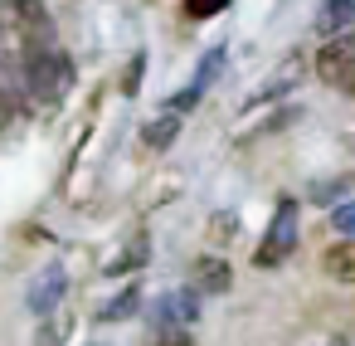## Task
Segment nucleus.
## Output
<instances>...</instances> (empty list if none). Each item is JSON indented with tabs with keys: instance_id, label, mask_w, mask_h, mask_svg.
Segmentation results:
<instances>
[{
	"instance_id": "4468645a",
	"label": "nucleus",
	"mask_w": 355,
	"mask_h": 346,
	"mask_svg": "<svg viewBox=\"0 0 355 346\" xmlns=\"http://www.w3.org/2000/svg\"><path fill=\"white\" fill-rule=\"evenodd\" d=\"M64 331H69V317H64V312H54V317H44V327H40L35 346H59V341H64Z\"/></svg>"
},
{
	"instance_id": "423d86ee",
	"label": "nucleus",
	"mask_w": 355,
	"mask_h": 346,
	"mask_svg": "<svg viewBox=\"0 0 355 346\" xmlns=\"http://www.w3.org/2000/svg\"><path fill=\"white\" fill-rule=\"evenodd\" d=\"M64 288H69V273H64V263H49V268H40V278L30 283V307H35L40 317L59 312V302H64Z\"/></svg>"
},
{
	"instance_id": "2eb2a0df",
	"label": "nucleus",
	"mask_w": 355,
	"mask_h": 346,
	"mask_svg": "<svg viewBox=\"0 0 355 346\" xmlns=\"http://www.w3.org/2000/svg\"><path fill=\"white\" fill-rule=\"evenodd\" d=\"M146 249H151V239H146V234H137V239H132V249H127V258H117V263H112V273H122V268H141V263H146Z\"/></svg>"
},
{
	"instance_id": "a211bd4d",
	"label": "nucleus",
	"mask_w": 355,
	"mask_h": 346,
	"mask_svg": "<svg viewBox=\"0 0 355 346\" xmlns=\"http://www.w3.org/2000/svg\"><path fill=\"white\" fill-rule=\"evenodd\" d=\"M224 6H229V0H190L185 10H190V20H205V15H214V10H224Z\"/></svg>"
},
{
	"instance_id": "f3484780",
	"label": "nucleus",
	"mask_w": 355,
	"mask_h": 346,
	"mask_svg": "<svg viewBox=\"0 0 355 346\" xmlns=\"http://www.w3.org/2000/svg\"><path fill=\"white\" fill-rule=\"evenodd\" d=\"M331 224L345 234V239H355V200H345V205H336V215H331Z\"/></svg>"
},
{
	"instance_id": "f257e3e1",
	"label": "nucleus",
	"mask_w": 355,
	"mask_h": 346,
	"mask_svg": "<svg viewBox=\"0 0 355 346\" xmlns=\"http://www.w3.org/2000/svg\"><path fill=\"white\" fill-rule=\"evenodd\" d=\"M20 83H25V93H30L40 108H59V103L69 98V88H73V59H69L64 49H40V54H30V64L20 69Z\"/></svg>"
},
{
	"instance_id": "aec40b11",
	"label": "nucleus",
	"mask_w": 355,
	"mask_h": 346,
	"mask_svg": "<svg viewBox=\"0 0 355 346\" xmlns=\"http://www.w3.org/2000/svg\"><path fill=\"white\" fill-rule=\"evenodd\" d=\"M321 346H350V341H345V336H331V341H321Z\"/></svg>"
},
{
	"instance_id": "39448f33",
	"label": "nucleus",
	"mask_w": 355,
	"mask_h": 346,
	"mask_svg": "<svg viewBox=\"0 0 355 346\" xmlns=\"http://www.w3.org/2000/svg\"><path fill=\"white\" fill-rule=\"evenodd\" d=\"M200 317V293L195 288H175V293H166L161 302H156V336L161 331H185L190 322Z\"/></svg>"
},
{
	"instance_id": "7ed1b4c3",
	"label": "nucleus",
	"mask_w": 355,
	"mask_h": 346,
	"mask_svg": "<svg viewBox=\"0 0 355 346\" xmlns=\"http://www.w3.org/2000/svg\"><path fill=\"white\" fill-rule=\"evenodd\" d=\"M316 74H321V83H331L336 93L355 98V30H350V35H336V40L321 44V54H316Z\"/></svg>"
},
{
	"instance_id": "9b49d317",
	"label": "nucleus",
	"mask_w": 355,
	"mask_h": 346,
	"mask_svg": "<svg viewBox=\"0 0 355 346\" xmlns=\"http://www.w3.org/2000/svg\"><path fill=\"white\" fill-rule=\"evenodd\" d=\"M326 273H331L336 283H355V239L326 249Z\"/></svg>"
},
{
	"instance_id": "0eeeda50",
	"label": "nucleus",
	"mask_w": 355,
	"mask_h": 346,
	"mask_svg": "<svg viewBox=\"0 0 355 346\" xmlns=\"http://www.w3.org/2000/svg\"><path fill=\"white\" fill-rule=\"evenodd\" d=\"M355 30V0H321L316 10V35L336 40V35H350Z\"/></svg>"
},
{
	"instance_id": "f8f14e48",
	"label": "nucleus",
	"mask_w": 355,
	"mask_h": 346,
	"mask_svg": "<svg viewBox=\"0 0 355 346\" xmlns=\"http://www.w3.org/2000/svg\"><path fill=\"white\" fill-rule=\"evenodd\" d=\"M175 132H180V117H175V113H166V117L146 122V132H141V137H146V147H151V151H161V147H171V142H175Z\"/></svg>"
},
{
	"instance_id": "9d476101",
	"label": "nucleus",
	"mask_w": 355,
	"mask_h": 346,
	"mask_svg": "<svg viewBox=\"0 0 355 346\" xmlns=\"http://www.w3.org/2000/svg\"><path fill=\"white\" fill-rule=\"evenodd\" d=\"M30 64V49L15 40V30L0 20V74H10V79H20V69Z\"/></svg>"
},
{
	"instance_id": "ddd939ff",
	"label": "nucleus",
	"mask_w": 355,
	"mask_h": 346,
	"mask_svg": "<svg viewBox=\"0 0 355 346\" xmlns=\"http://www.w3.org/2000/svg\"><path fill=\"white\" fill-rule=\"evenodd\" d=\"M137 302H141V288H127L122 297H112V302L103 307V322H117V317H127V312H137Z\"/></svg>"
},
{
	"instance_id": "20e7f679",
	"label": "nucleus",
	"mask_w": 355,
	"mask_h": 346,
	"mask_svg": "<svg viewBox=\"0 0 355 346\" xmlns=\"http://www.w3.org/2000/svg\"><path fill=\"white\" fill-rule=\"evenodd\" d=\"M292 249H297V200L287 195V200L277 205V215H272V224H268V234H263L253 263H258V268H277Z\"/></svg>"
},
{
	"instance_id": "dca6fc26",
	"label": "nucleus",
	"mask_w": 355,
	"mask_h": 346,
	"mask_svg": "<svg viewBox=\"0 0 355 346\" xmlns=\"http://www.w3.org/2000/svg\"><path fill=\"white\" fill-rule=\"evenodd\" d=\"M20 117V103H15V88L10 83H0V132H6L10 122Z\"/></svg>"
},
{
	"instance_id": "1a4fd4ad",
	"label": "nucleus",
	"mask_w": 355,
	"mask_h": 346,
	"mask_svg": "<svg viewBox=\"0 0 355 346\" xmlns=\"http://www.w3.org/2000/svg\"><path fill=\"white\" fill-rule=\"evenodd\" d=\"M195 293H209V297L229 293V263L214 258V254H205V258L195 263Z\"/></svg>"
},
{
	"instance_id": "6e6552de",
	"label": "nucleus",
	"mask_w": 355,
	"mask_h": 346,
	"mask_svg": "<svg viewBox=\"0 0 355 346\" xmlns=\"http://www.w3.org/2000/svg\"><path fill=\"white\" fill-rule=\"evenodd\" d=\"M219 69H224V49H209V59L200 64V74H195V83H190L185 93H175V103H171V113L180 117V113H185V108H190V103H195V98H200V93H205V88H209V83L219 79Z\"/></svg>"
},
{
	"instance_id": "f03ea898",
	"label": "nucleus",
	"mask_w": 355,
	"mask_h": 346,
	"mask_svg": "<svg viewBox=\"0 0 355 346\" xmlns=\"http://www.w3.org/2000/svg\"><path fill=\"white\" fill-rule=\"evenodd\" d=\"M0 20L15 30V40L30 54L54 49V20H49V10L40 6V0H0Z\"/></svg>"
},
{
	"instance_id": "6ab92c4d",
	"label": "nucleus",
	"mask_w": 355,
	"mask_h": 346,
	"mask_svg": "<svg viewBox=\"0 0 355 346\" xmlns=\"http://www.w3.org/2000/svg\"><path fill=\"white\" fill-rule=\"evenodd\" d=\"M156 346H190V336H185V331H161Z\"/></svg>"
}]
</instances>
